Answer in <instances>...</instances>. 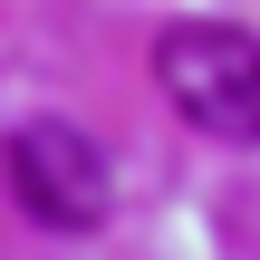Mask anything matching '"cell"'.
<instances>
[{
  "mask_svg": "<svg viewBox=\"0 0 260 260\" xmlns=\"http://www.w3.org/2000/svg\"><path fill=\"white\" fill-rule=\"evenodd\" d=\"M154 77L174 96L183 125L222 135V145H260V39L222 29V19H183L154 48Z\"/></svg>",
  "mask_w": 260,
  "mask_h": 260,
  "instance_id": "1",
  "label": "cell"
},
{
  "mask_svg": "<svg viewBox=\"0 0 260 260\" xmlns=\"http://www.w3.org/2000/svg\"><path fill=\"white\" fill-rule=\"evenodd\" d=\"M10 193H19V212L29 222H48V232H96L106 222V203H116V174H106V154L68 125V116H29V125H10Z\"/></svg>",
  "mask_w": 260,
  "mask_h": 260,
  "instance_id": "2",
  "label": "cell"
}]
</instances>
